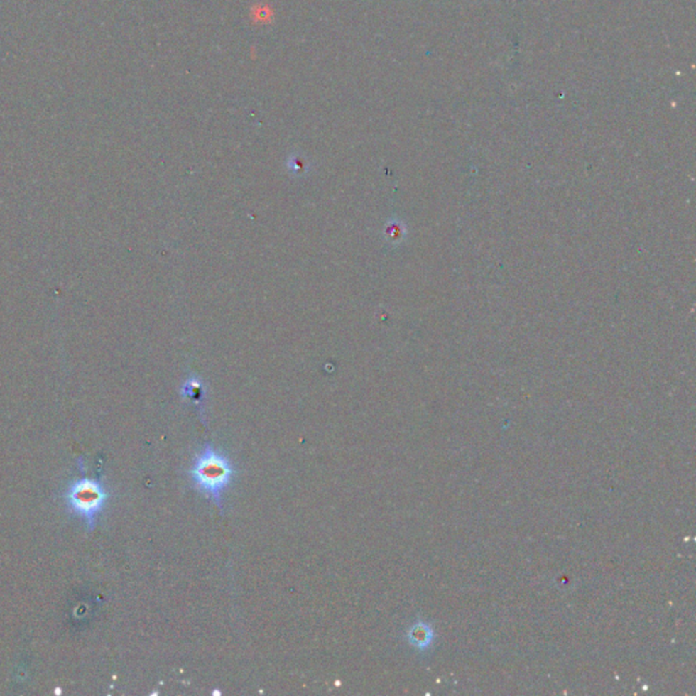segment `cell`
Here are the masks:
<instances>
[{"instance_id":"obj_1","label":"cell","mask_w":696,"mask_h":696,"mask_svg":"<svg viewBox=\"0 0 696 696\" xmlns=\"http://www.w3.org/2000/svg\"><path fill=\"white\" fill-rule=\"evenodd\" d=\"M78 467L82 476L70 483L64 494V501L70 513L82 518L86 523V529L93 532L99 514L107 506L109 492L99 479L87 476L83 457L78 459Z\"/></svg>"},{"instance_id":"obj_2","label":"cell","mask_w":696,"mask_h":696,"mask_svg":"<svg viewBox=\"0 0 696 696\" xmlns=\"http://www.w3.org/2000/svg\"><path fill=\"white\" fill-rule=\"evenodd\" d=\"M234 474L230 461L210 443H206L205 449L195 456L190 469L195 489L210 501H214L221 510L222 494L232 483Z\"/></svg>"},{"instance_id":"obj_3","label":"cell","mask_w":696,"mask_h":696,"mask_svg":"<svg viewBox=\"0 0 696 696\" xmlns=\"http://www.w3.org/2000/svg\"><path fill=\"white\" fill-rule=\"evenodd\" d=\"M434 633L428 623L418 621L412 626L408 631V641L416 649L426 650L433 643Z\"/></svg>"}]
</instances>
